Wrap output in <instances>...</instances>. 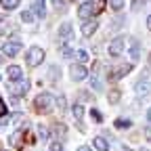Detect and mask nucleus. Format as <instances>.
<instances>
[{"instance_id":"obj_38","label":"nucleus","mask_w":151,"mask_h":151,"mask_svg":"<svg viewBox=\"0 0 151 151\" xmlns=\"http://www.w3.org/2000/svg\"><path fill=\"white\" fill-rule=\"evenodd\" d=\"M78 151H90V149H88V147H80Z\"/></svg>"},{"instance_id":"obj_24","label":"nucleus","mask_w":151,"mask_h":151,"mask_svg":"<svg viewBox=\"0 0 151 151\" xmlns=\"http://www.w3.org/2000/svg\"><path fill=\"white\" fill-rule=\"evenodd\" d=\"M130 126H132V122H130V120H124V118L116 120V128H130Z\"/></svg>"},{"instance_id":"obj_28","label":"nucleus","mask_w":151,"mask_h":151,"mask_svg":"<svg viewBox=\"0 0 151 151\" xmlns=\"http://www.w3.org/2000/svg\"><path fill=\"white\" fill-rule=\"evenodd\" d=\"M105 6H107V0H99V2L94 4V11H97V13H103Z\"/></svg>"},{"instance_id":"obj_26","label":"nucleus","mask_w":151,"mask_h":151,"mask_svg":"<svg viewBox=\"0 0 151 151\" xmlns=\"http://www.w3.org/2000/svg\"><path fill=\"white\" fill-rule=\"evenodd\" d=\"M76 59H78L80 63H88V52H84V50H78V52H76Z\"/></svg>"},{"instance_id":"obj_13","label":"nucleus","mask_w":151,"mask_h":151,"mask_svg":"<svg viewBox=\"0 0 151 151\" xmlns=\"http://www.w3.org/2000/svg\"><path fill=\"white\" fill-rule=\"evenodd\" d=\"M130 57H132V61H139V57H141V44L137 38L130 40Z\"/></svg>"},{"instance_id":"obj_33","label":"nucleus","mask_w":151,"mask_h":151,"mask_svg":"<svg viewBox=\"0 0 151 151\" xmlns=\"http://www.w3.org/2000/svg\"><path fill=\"white\" fill-rule=\"evenodd\" d=\"M50 151H63L61 143H59V141H52V143H50Z\"/></svg>"},{"instance_id":"obj_3","label":"nucleus","mask_w":151,"mask_h":151,"mask_svg":"<svg viewBox=\"0 0 151 151\" xmlns=\"http://www.w3.org/2000/svg\"><path fill=\"white\" fill-rule=\"evenodd\" d=\"M130 69H132V63L120 65L118 69H109V71H107V80H109V82H118V80L122 78V76H126Z\"/></svg>"},{"instance_id":"obj_5","label":"nucleus","mask_w":151,"mask_h":151,"mask_svg":"<svg viewBox=\"0 0 151 151\" xmlns=\"http://www.w3.org/2000/svg\"><path fill=\"white\" fill-rule=\"evenodd\" d=\"M78 15H80L82 19H90V17L97 15V11H94V2H92V0H86V2H82V4H80Z\"/></svg>"},{"instance_id":"obj_40","label":"nucleus","mask_w":151,"mask_h":151,"mask_svg":"<svg viewBox=\"0 0 151 151\" xmlns=\"http://www.w3.org/2000/svg\"><path fill=\"white\" fill-rule=\"evenodd\" d=\"M126 151H128V149H126Z\"/></svg>"},{"instance_id":"obj_35","label":"nucleus","mask_w":151,"mask_h":151,"mask_svg":"<svg viewBox=\"0 0 151 151\" xmlns=\"http://www.w3.org/2000/svg\"><path fill=\"white\" fill-rule=\"evenodd\" d=\"M145 134H147V139L151 141V128H147V132H145Z\"/></svg>"},{"instance_id":"obj_1","label":"nucleus","mask_w":151,"mask_h":151,"mask_svg":"<svg viewBox=\"0 0 151 151\" xmlns=\"http://www.w3.org/2000/svg\"><path fill=\"white\" fill-rule=\"evenodd\" d=\"M34 107H36L38 113H46V111H50V107H52V94L40 92V94L36 97V101H34Z\"/></svg>"},{"instance_id":"obj_32","label":"nucleus","mask_w":151,"mask_h":151,"mask_svg":"<svg viewBox=\"0 0 151 151\" xmlns=\"http://www.w3.org/2000/svg\"><path fill=\"white\" fill-rule=\"evenodd\" d=\"M38 137H40V139H48V130L44 126H40V128H38Z\"/></svg>"},{"instance_id":"obj_2","label":"nucleus","mask_w":151,"mask_h":151,"mask_svg":"<svg viewBox=\"0 0 151 151\" xmlns=\"http://www.w3.org/2000/svg\"><path fill=\"white\" fill-rule=\"evenodd\" d=\"M42 61H44V48L32 46V48L27 50V63H29L32 67H36V65H40Z\"/></svg>"},{"instance_id":"obj_11","label":"nucleus","mask_w":151,"mask_h":151,"mask_svg":"<svg viewBox=\"0 0 151 151\" xmlns=\"http://www.w3.org/2000/svg\"><path fill=\"white\" fill-rule=\"evenodd\" d=\"M6 76H9V80L17 82V80L23 78V71H21V67H19V65H11V67L6 69Z\"/></svg>"},{"instance_id":"obj_7","label":"nucleus","mask_w":151,"mask_h":151,"mask_svg":"<svg viewBox=\"0 0 151 151\" xmlns=\"http://www.w3.org/2000/svg\"><path fill=\"white\" fill-rule=\"evenodd\" d=\"M9 90L15 94V97H19V94H23V92H27V90H29V82L21 78V80H17V84H11V86H9Z\"/></svg>"},{"instance_id":"obj_19","label":"nucleus","mask_w":151,"mask_h":151,"mask_svg":"<svg viewBox=\"0 0 151 151\" xmlns=\"http://www.w3.org/2000/svg\"><path fill=\"white\" fill-rule=\"evenodd\" d=\"M73 118L76 120H82L84 118V107L82 105H73Z\"/></svg>"},{"instance_id":"obj_15","label":"nucleus","mask_w":151,"mask_h":151,"mask_svg":"<svg viewBox=\"0 0 151 151\" xmlns=\"http://www.w3.org/2000/svg\"><path fill=\"white\" fill-rule=\"evenodd\" d=\"M92 145L97 147V151H109V143H107L103 137H97V139L92 141Z\"/></svg>"},{"instance_id":"obj_31","label":"nucleus","mask_w":151,"mask_h":151,"mask_svg":"<svg viewBox=\"0 0 151 151\" xmlns=\"http://www.w3.org/2000/svg\"><path fill=\"white\" fill-rule=\"evenodd\" d=\"M59 76H61V69L59 67H50V78L52 80H59Z\"/></svg>"},{"instance_id":"obj_39","label":"nucleus","mask_w":151,"mask_h":151,"mask_svg":"<svg viewBox=\"0 0 151 151\" xmlns=\"http://www.w3.org/2000/svg\"><path fill=\"white\" fill-rule=\"evenodd\" d=\"M149 65H151V55H149Z\"/></svg>"},{"instance_id":"obj_22","label":"nucleus","mask_w":151,"mask_h":151,"mask_svg":"<svg viewBox=\"0 0 151 151\" xmlns=\"http://www.w3.org/2000/svg\"><path fill=\"white\" fill-rule=\"evenodd\" d=\"M50 2H52V6H55L57 11H65V9H67V2H65V0H50Z\"/></svg>"},{"instance_id":"obj_21","label":"nucleus","mask_w":151,"mask_h":151,"mask_svg":"<svg viewBox=\"0 0 151 151\" xmlns=\"http://www.w3.org/2000/svg\"><path fill=\"white\" fill-rule=\"evenodd\" d=\"M21 21H23V23H32V21H34V13H32V11H23V13H21Z\"/></svg>"},{"instance_id":"obj_10","label":"nucleus","mask_w":151,"mask_h":151,"mask_svg":"<svg viewBox=\"0 0 151 151\" xmlns=\"http://www.w3.org/2000/svg\"><path fill=\"white\" fill-rule=\"evenodd\" d=\"M134 90H137L139 97H147V94L151 92V82H149V80H141V82H137Z\"/></svg>"},{"instance_id":"obj_8","label":"nucleus","mask_w":151,"mask_h":151,"mask_svg":"<svg viewBox=\"0 0 151 151\" xmlns=\"http://www.w3.org/2000/svg\"><path fill=\"white\" fill-rule=\"evenodd\" d=\"M69 76H71V80H84L86 76H88V69L84 65H71Z\"/></svg>"},{"instance_id":"obj_9","label":"nucleus","mask_w":151,"mask_h":151,"mask_svg":"<svg viewBox=\"0 0 151 151\" xmlns=\"http://www.w3.org/2000/svg\"><path fill=\"white\" fill-rule=\"evenodd\" d=\"M59 40H61L63 44L69 42V40H73V29H71L69 23H63V25L59 27Z\"/></svg>"},{"instance_id":"obj_29","label":"nucleus","mask_w":151,"mask_h":151,"mask_svg":"<svg viewBox=\"0 0 151 151\" xmlns=\"http://www.w3.org/2000/svg\"><path fill=\"white\" fill-rule=\"evenodd\" d=\"M90 116H92L94 122H103V116H101V111H99V109H92V111H90Z\"/></svg>"},{"instance_id":"obj_16","label":"nucleus","mask_w":151,"mask_h":151,"mask_svg":"<svg viewBox=\"0 0 151 151\" xmlns=\"http://www.w3.org/2000/svg\"><path fill=\"white\" fill-rule=\"evenodd\" d=\"M32 13H36L38 17L42 19V17L46 15V11H44V0H36V4H34V11H32Z\"/></svg>"},{"instance_id":"obj_6","label":"nucleus","mask_w":151,"mask_h":151,"mask_svg":"<svg viewBox=\"0 0 151 151\" xmlns=\"http://www.w3.org/2000/svg\"><path fill=\"white\" fill-rule=\"evenodd\" d=\"M19 50H21V42H19V40H6L2 44V52L6 57H15Z\"/></svg>"},{"instance_id":"obj_37","label":"nucleus","mask_w":151,"mask_h":151,"mask_svg":"<svg viewBox=\"0 0 151 151\" xmlns=\"http://www.w3.org/2000/svg\"><path fill=\"white\" fill-rule=\"evenodd\" d=\"M147 27H149V29H151V15H149V17H147Z\"/></svg>"},{"instance_id":"obj_12","label":"nucleus","mask_w":151,"mask_h":151,"mask_svg":"<svg viewBox=\"0 0 151 151\" xmlns=\"http://www.w3.org/2000/svg\"><path fill=\"white\" fill-rule=\"evenodd\" d=\"M11 145L15 149H23V130H17L11 134Z\"/></svg>"},{"instance_id":"obj_36","label":"nucleus","mask_w":151,"mask_h":151,"mask_svg":"<svg viewBox=\"0 0 151 151\" xmlns=\"http://www.w3.org/2000/svg\"><path fill=\"white\" fill-rule=\"evenodd\" d=\"M147 122H149V124H151V109H149V111H147Z\"/></svg>"},{"instance_id":"obj_30","label":"nucleus","mask_w":151,"mask_h":151,"mask_svg":"<svg viewBox=\"0 0 151 151\" xmlns=\"http://www.w3.org/2000/svg\"><path fill=\"white\" fill-rule=\"evenodd\" d=\"M57 105H59V111H65V97H63V94L57 97Z\"/></svg>"},{"instance_id":"obj_18","label":"nucleus","mask_w":151,"mask_h":151,"mask_svg":"<svg viewBox=\"0 0 151 151\" xmlns=\"http://www.w3.org/2000/svg\"><path fill=\"white\" fill-rule=\"evenodd\" d=\"M61 57H65V59H71V57H73V48L67 46V44H63V46H61Z\"/></svg>"},{"instance_id":"obj_14","label":"nucleus","mask_w":151,"mask_h":151,"mask_svg":"<svg viewBox=\"0 0 151 151\" xmlns=\"http://www.w3.org/2000/svg\"><path fill=\"white\" fill-rule=\"evenodd\" d=\"M97 27H99V23L94 21V19H90V21H86V23L82 25V34H84V36H92L94 32H97Z\"/></svg>"},{"instance_id":"obj_25","label":"nucleus","mask_w":151,"mask_h":151,"mask_svg":"<svg viewBox=\"0 0 151 151\" xmlns=\"http://www.w3.org/2000/svg\"><path fill=\"white\" fill-rule=\"evenodd\" d=\"M109 4L113 11H122L124 9V0H109Z\"/></svg>"},{"instance_id":"obj_4","label":"nucleus","mask_w":151,"mask_h":151,"mask_svg":"<svg viewBox=\"0 0 151 151\" xmlns=\"http://www.w3.org/2000/svg\"><path fill=\"white\" fill-rule=\"evenodd\" d=\"M124 44H126L124 36H118L116 40H111V44H109V55H111V57H120V55L124 52Z\"/></svg>"},{"instance_id":"obj_20","label":"nucleus","mask_w":151,"mask_h":151,"mask_svg":"<svg viewBox=\"0 0 151 151\" xmlns=\"http://www.w3.org/2000/svg\"><path fill=\"white\" fill-rule=\"evenodd\" d=\"M107 97H109V103H113V105H116V103L120 101V97H122V94H120V90H111V92L107 94Z\"/></svg>"},{"instance_id":"obj_17","label":"nucleus","mask_w":151,"mask_h":151,"mask_svg":"<svg viewBox=\"0 0 151 151\" xmlns=\"http://www.w3.org/2000/svg\"><path fill=\"white\" fill-rule=\"evenodd\" d=\"M0 4H2V9H6V11H13V9L19 6V0H0Z\"/></svg>"},{"instance_id":"obj_34","label":"nucleus","mask_w":151,"mask_h":151,"mask_svg":"<svg viewBox=\"0 0 151 151\" xmlns=\"http://www.w3.org/2000/svg\"><path fill=\"white\" fill-rule=\"evenodd\" d=\"M6 116V105H4V101L0 99V118H4Z\"/></svg>"},{"instance_id":"obj_27","label":"nucleus","mask_w":151,"mask_h":151,"mask_svg":"<svg viewBox=\"0 0 151 151\" xmlns=\"http://www.w3.org/2000/svg\"><path fill=\"white\" fill-rule=\"evenodd\" d=\"M90 84H92V88H94V90H103V84H101V80H99V78H94V76L90 78Z\"/></svg>"},{"instance_id":"obj_23","label":"nucleus","mask_w":151,"mask_h":151,"mask_svg":"<svg viewBox=\"0 0 151 151\" xmlns=\"http://www.w3.org/2000/svg\"><path fill=\"white\" fill-rule=\"evenodd\" d=\"M55 134H59V137L63 139V137L67 134V128H65L63 124H55Z\"/></svg>"}]
</instances>
